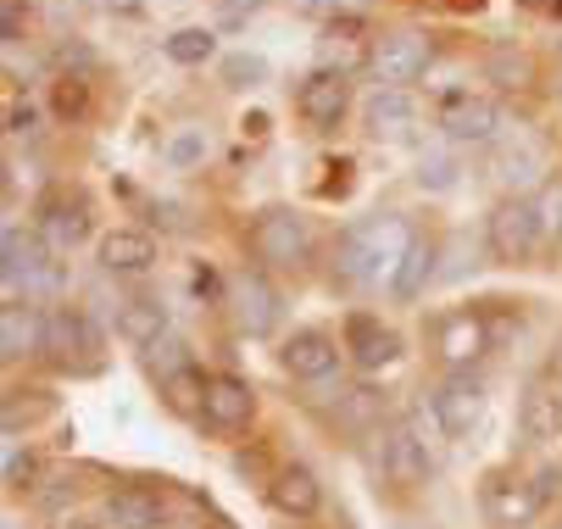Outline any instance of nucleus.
<instances>
[{"instance_id":"nucleus-9","label":"nucleus","mask_w":562,"mask_h":529,"mask_svg":"<svg viewBox=\"0 0 562 529\" xmlns=\"http://www.w3.org/2000/svg\"><path fill=\"white\" fill-rule=\"evenodd\" d=\"M61 279V262L50 251V240L40 229H7V301H18L23 290H50Z\"/></svg>"},{"instance_id":"nucleus-13","label":"nucleus","mask_w":562,"mask_h":529,"mask_svg":"<svg viewBox=\"0 0 562 529\" xmlns=\"http://www.w3.org/2000/svg\"><path fill=\"white\" fill-rule=\"evenodd\" d=\"M279 362H284L290 380H301V385H324L329 373L340 368V340H335L329 329H295V335L284 340Z\"/></svg>"},{"instance_id":"nucleus-24","label":"nucleus","mask_w":562,"mask_h":529,"mask_svg":"<svg viewBox=\"0 0 562 529\" xmlns=\"http://www.w3.org/2000/svg\"><path fill=\"white\" fill-rule=\"evenodd\" d=\"M435 346H440V357L451 368H468L479 351H485V318L479 313H446L435 324Z\"/></svg>"},{"instance_id":"nucleus-16","label":"nucleus","mask_w":562,"mask_h":529,"mask_svg":"<svg viewBox=\"0 0 562 529\" xmlns=\"http://www.w3.org/2000/svg\"><path fill=\"white\" fill-rule=\"evenodd\" d=\"M540 507H546V496H540L535 480H524V474H491V480H485V513H491L496 524L518 529V524H529Z\"/></svg>"},{"instance_id":"nucleus-17","label":"nucleus","mask_w":562,"mask_h":529,"mask_svg":"<svg viewBox=\"0 0 562 529\" xmlns=\"http://www.w3.org/2000/svg\"><path fill=\"white\" fill-rule=\"evenodd\" d=\"M424 123V106L413 90H373L368 106H362V128L373 139H401V134H413Z\"/></svg>"},{"instance_id":"nucleus-22","label":"nucleus","mask_w":562,"mask_h":529,"mask_svg":"<svg viewBox=\"0 0 562 529\" xmlns=\"http://www.w3.org/2000/svg\"><path fill=\"white\" fill-rule=\"evenodd\" d=\"M518 435H524L529 446H551V440H562V391H551V385H529V391L518 396Z\"/></svg>"},{"instance_id":"nucleus-23","label":"nucleus","mask_w":562,"mask_h":529,"mask_svg":"<svg viewBox=\"0 0 562 529\" xmlns=\"http://www.w3.org/2000/svg\"><path fill=\"white\" fill-rule=\"evenodd\" d=\"M101 524H106V529H162V524H168V507H162V496H150V491H139V485H123V491L106 496Z\"/></svg>"},{"instance_id":"nucleus-11","label":"nucleus","mask_w":562,"mask_h":529,"mask_svg":"<svg viewBox=\"0 0 562 529\" xmlns=\"http://www.w3.org/2000/svg\"><path fill=\"white\" fill-rule=\"evenodd\" d=\"M379 474H384V485L418 491V485L435 474L429 440H418L413 424H390V429H379Z\"/></svg>"},{"instance_id":"nucleus-19","label":"nucleus","mask_w":562,"mask_h":529,"mask_svg":"<svg viewBox=\"0 0 562 529\" xmlns=\"http://www.w3.org/2000/svg\"><path fill=\"white\" fill-rule=\"evenodd\" d=\"M0 357L7 362L45 357V313L40 307H23V301H7V307H0Z\"/></svg>"},{"instance_id":"nucleus-7","label":"nucleus","mask_w":562,"mask_h":529,"mask_svg":"<svg viewBox=\"0 0 562 529\" xmlns=\"http://www.w3.org/2000/svg\"><path fill=\"white\" fill-rule=\"evenodd\" d=\"M351 112V72L346 67H312L295 85V117L317 134H335Z\"/></svg>"},{"instance_id":"nucleus-10","label":"nucleus","mask_w":562,"mask_h":529,"mask_svg":"<svg viewBox=\"0 0 562 529\" xmlns=\"http://www.w3.org/2000/svg\"><path fill=\"white\" fill-rule=\"evenodd\" d=\"M45 357L61 368H101V329L90 313L56 307L45 313Z\"/></svg>"},{"instance_id":"nucleus-18","label":"nucleus","mask_w":562,"mask_h":529,"mask_svg":"<svg viewBox=\"0 0 562 529\" xmlns=\"http://www.w3.org/2000/svg\"><path fill=\"white\" fill-rule=\"evenodd\" d=\"M95 257H101V268L112 279H145L156 262H162V246H156L145 229H112Z\"/></svg>"},{"instance_id":"nucleus-2","label":"nucleus","mask_w":562,"mask_h":529,"mask_svg":"<svg viewBox=\"0 0 562 529\" xmlns=\"http://www.w3.org/2000/svg\"><path fill=\"white\" fill-rule=\"evenodd\" d=\"M485 246L496 262L518 268V262H535L546 251V223H540V206L535 195H502L485 217Z\"/></svg>"},{"instance_id":"nucleus-12","label":"nucleus","mask_w":562,"mask_h":529,"mask_svg":"<svg viewBox=\"0 0 562 529\" xmlns=\"http://www.w3.org/2000/svg\"><path fill=\"white\" fill-rule=\"evenodd\" d=\"M435 123H440V134L451 145H491V139H502V106L491 95H473V90L446 95Z\"/></svg>"},{"instance_id":"nucleus-29","label":"nucleus","mask_w":562,"mask_h":529,"mask_svg":"<svg viewBox=\"0 0 562 529\" xmlns=\"http://www.w3.org/2000/svg\"><path fill=\"white\" fill-rule=\"evenodd\" d=\"M212 50H217V34H212V29H179V34L168 40V56L184 61V67H201Z\"/></svg>"},{"instance_id":"nucleus-28","label":"nucleus","mask_w":562,"mask_h":529,"mask_svg":"<svg viewBox=\"0 0 562 529\" xmlns=\"http://www.w3.org/2000/svg\"><path fill=\"white\" fill-rule=\"evenodd\" d=\"M540 168H546V157H540V145H502L496 150V179L502 184H524V179H540Z\"/></svg>"},{"instance_id":"nucleus-5","label":"nucleus","mask_w":562,"mask_h":529,"mask_svg":"<svg viewBox=\"0 0 562 529\" xmlns=\"http://www.w3.org/2000/svg\"><path fill=\"white\" fill-rule=\"evenodd\" d=\"M251 257L262 268H301L312 257V223L295 206H268L251 217Z\"/></svg>"},{"instance_id":"nucleus-4","label":"nucleus","mask_w":562,"mask_h":529,"mask_svg":"<svg viewBox=\"0 0 562 529\" xmlns=\"http://www.w3.org/2000/svg\"><path fill=\"white\" fill-rule=\"evenodd\" d=\"M34 229L50 240L56 257H72L78 246H85L95 235V206L85 190H72V184H50L34 206Z\"/></svg>"},{"instance_id":"nucleus-37","label":"nucleus","mask_w":562,"mask_h":529,"mask_svg":"<svg viewBox=\"0 0 562 529\" xmlns=\"http://www.w3.org/2000/svg\"><path fill=\"white\" fill-rule=\"evenodd\" d=\"M61 529H106V524H90V518H67Z\"/></svg>"},{"instance_id":"nucleus-8","label":"nucleus","mask_w":562,"mask_h":529,"mask_svg":"<svg viewBox=\"0 0 562 529\" xmlns=\"http://www.w3.org/2000/svg\"><path fill=\"white\" fill-rule=\"evenodd\" d=\"M429 407H435V424H440L446 440H468L479 424H485V380H479L473 368H451L435 385Z\"/></svg>"},{"instance_id":"nucleus-25","label":"nucleus","mask_w":562,"mask_h":529,"mask_svg":"<svg viewBox=\"0 0 562 529\" xmlns=\"http://www.w3.org/2000/svg\"><path fill=\"white\" fill-rule=\"evenodd\" d=\"M212 157V128L206 123H179L162 134V168L168 173H195Z\"/></svg>"},{"instance_id":"nucleus-38","label":"nucleus","mask_w":562,"mask_h":529,"mask_svg":"<svg viewBox=\"0 0 562 529\" xmlns=\"http://www.w3.org/2000/svg\"><path fill=\"white\" fill-rule=\"evenodd\" d=\"M557 529H562V524H557Z\"/></svg>"},{"instance_id":"nucleus-15","label":"nucleus","mask_w":562,"mask_h":529,"mask_svg":"<svg viewBox=\"0 0 562 529\" xmlns=\"http://www.w3.org/2000/svg\"><path fill=\"white\" fill-rule=\"evenodd\" d=\"M346 351H351V362L362 373H379V368H390L401 357V335L384 318H373V313H351L346 318Z\"/></svg>"},{"instance_id":"nucleus-27","label":"nucleus","mask_w":562,"mask_h":529,"mask_svg":"<svg viewBox=\"0 0 562 529\" xmlns=\"http://www.w3.org/2000/svg\"><path fill=\"white\" fill-rule=\"evenodd\" d=\"M162 396H168V413H179V418H201L206 413V380L195 368H179L173 380H162Z\"/></svg>"},{"instance_id":"nucleus-20","label":"nucleus","mask_w":562,"mask_h":529,"mask_svg":"<svg viewBox=\"0 0 562 529\" xmlns=\"http://www.w3.org/2000/svg\"><path fill=\"white\" fill-rule=\"evenodd\" d=\"M262 491H268V502H273L284 518H312V513H317V502H324V485H317V474H312V469H301V463L273 469Z\"/></svg>"},{"instance_id":"nucleus-35","label":"nucleus","mask_w":562,"mask_h":529,"mask_svg":"<svg viewBox=\"0 0 562 529\" xmlns=\"http://www.w3.org/2000/svg\"><path fill=\"white\" fill-rule=\"evenodd\" d=\"M7 123H12V134H34V123H40V112H34V106H23V101H12V112H7Z\"/></svg>"},{"instance_id":"nucleus-1","label":"nucleus","mask_w":562,"mask_h":529,"mask_svg":"<svg viewBox=\"0 0 562 529\" xmlns=\"http://www.w3.org/2000/svg\"><path fill=\"white\" fill-rule=\"evenodd\" d=\"M418 240V229L401 212H373V217H357L351 229L335 240V279L351 284V290H373V284H390L407 246Z\"/></svg>"},{"instance_id":"nucleus-36","label":"nucleus","mask_w":562,"mask_h":529,"mask_svg":"<svg viewBox=\"0 0 562 529\" xmlns=\"http://www.w3.org/2000/svg\"><path fill=\"white\" fill-rule=\"evenodd\" d=\"M56 61H61V67H72V61H78V67H95V56H90L85 45H61V50H56Z\"/></svg>"},{"instance_id":"nucleus-3","label":"nucleus","mask_w":562,"mask_h":529,"mask_svg":"<svg viewBox=\"0 0 562 529\" xmlns=\"http://www.w3.org/2000/svg\"><path fill=\"white\" fill-rule=\"evenodd\" d=\"M223 307H228V318H234L239 335L262 340V335H273L279 318H284V295H279V284H273L262 268H239V273H228V284H223Z\"/></svg>"},{"instance_id":"nucleus-21","label":"nucleus","mask_w":562,"mask_h":529,"mask_svg":"<svg viewBox=\"0 0 562 529\" xmlns=\"http://www.w3.org/2000/svg\"><path fill=\"white\" fill-rule=\"evenodd\" d=\"M173 329V313H168V301L162 295H128V301H117V335L128 340V346H156Z\"/></svg>"},{"instance_id":"nucleus-31","label":"nucleus","mask_w":562,"mask_h":529,"mask_svg":"<svg viewBox=\"0 0 562 529\" xmlns=\"http://www.w3.org/2000/svg\"><path fill=\"white\" fill-rule=\"evenodd\" d=\"M535 206H540V223H546V246H562V179H546L535 190Z\"/></svg>"},{"instance_id":"nucleus-30","label":"nucleus","mask_w":562,"mask_h":529,"mask_svg":"<svg viewBox=\"0 0 562 529\" xmlns=\"http://www.w3.org/2000/svg\"><path fill=\"white\" fill-rule=\"evenodd\" d=\"M145 362H150V373H162V380H173L179 368H190V357H184V340L168 329L156 346H145Z\"/></svg>"},{"instance_id":"nucleus-26","label":"nucleus","mask_w":562,"mask_h":529,"mask_svg":"<svg viewBox=\"0 0 562 529\" xmlns=\"http://www.w3.org/2000/svg\"><path fill=\"white\" fill-rule=\"evenodd\" d=\"M435 262H440V246H435L429 235H418V240L407 246V257H401L395 279H390V295H395V301H418V295L429 290V279H435Z\"/></svg>"},{"instance_id":"nucleus-34","label":"nucleus","mask_w":562,"mask_h":529,"mask_svg":"<svg viewBox=\"0 0 562 529\" xmlns=\"http://www.w3.org/2000/svg\"><path fill=\"white\" fill-rule=\"evenodd\" d=\"M56 112H61V117L85 112V79H61V85H56Z\"/></svg>"},{"instance_id":"nucleus-14","label":"nucleus","mask_w":562,"mask_h":529,"mask_svg":"<svg viewBox=\"0 0 562 529\" xmlns=\"http://www.w3.org/2000/svg\"><path fill=\"white\" fill-rule=\"evenodd\" d=\"M212 429L234 435V429H251L257 418V391L239 380V373H212L206 380V413H201Z\"/></svg>"},{"instance_id":"nucleus-32","label":"nucleus","mask_w":562,"mask_h":529,"mask_svg":"<svg viewBox=\"0 0 562 529\" xmlns=\"http://www.w3.org/2000/svg\"><path fill=\"white\" fill-rule=\"evenodd\" d=\"M223 79H228L234 90L262 85V79H268V61H262V56H228V61H223Z\"/></svg>"},{"instance_id":"nucleus-6","label":"nucleus","mask_w":562,"mask_h":529,"mask_svg":"<svg viewBox=\"0 0 562 529\" xmlns=\"http://www.w3.org/2000/svg\"><path fill=\"white\" fill-rule=\"evenodd\" d=\"M429 61H435V45L418 29H395V34H379L368 45V72L379 90H413L429 72Z\"/></svg>"},{"instance_id":"nucleus-33","label":"nucleus","mask_w":562,"mask_h":529,"mask_svg":"<svg viewBox=\"0 0 562 529\" xmlns=\"http://www.w3.org/2000/svg\"><path fill=\"white\" fill-rule=\"evenodd\" d=\"M34 474H40V458H34V451H23V446L12 440V446H7V485H12V491H23Z\"/></svg>"}]
</instances>
